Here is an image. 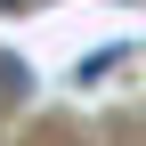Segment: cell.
<instances>
[{
  "label": "cell",
  "mask_w": 146,
  "mask_h": 146,
  "mask_svg": "<svg viewBox=\"0 0 146 146\" xmlns=\"http://www.w3.org/2000/svg\"><path fill=\"white\" fill-rule=\"evenodd\" d=\"M122 57H130V49H122V41H106V49H89V57L73 65V89H89V81H106V73H114Z\"/></svg>",
  "instance_id": "obj_1"
},
{
  "label": "cell",
  "mask_w": 146,
  "mask_h": 146,
  "mask_svg": "<svg viewBox=\"0 0 146 146\" xmlns=\"http://www.w3.org/2000/svg\"><path fill=\"white\" fill-rule=\"evenodd\" d=\"M8 8H25V0H0V16H8Z\"/></svg>",
  "instance_id": "obj_2"
}]
</instances>
